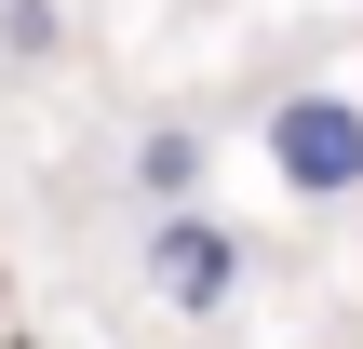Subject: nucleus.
<instances>
[{"instance_id": "obj_4", "label": "nucleus", "mask_w": 363, "mask_h": 349, "mask_svg": "<svg viewBox=\"0 0 363 349\" xmlns=\"http://www.w3.org/2000/svg\"><path fill=\"white\" fill-rule=\"evenodd\" d=\"M67 40V0H0V54H54Z\"/></svg>"}, {"instance_id": "obj_3", "label": "nucleus", "mask_w": 363, "mask_h": 349, "mask_svg": "<svg viewBox=\"0 0 363 349\" xmlns=\"http://www.w3.org/2000/svg\"><path fill=\"white\" fill-rule=\"evenodd\" d=\"M202 175H216V135H202V121H148V135H135V202H148V215L202 202Z\"/></svg>"}, {"instance_id": "obj_1", "label": "nucleus", "mask_w": 363, "mask_h": 349, "mask_svg": "<svg viewBox=\"0 0 363 349\" xmlns=\"http://www.w3.org/2000/svg\"><path fill=\"white\" fill-rule=\"evenodd\" d=\"M269 175L296 202H363V94H337V81L283 94L269 108Z\"/></svg>"}, {"instance_id": "obj_2", "label": "nucleus", "mask_w": 363, "mask_h": 349, "mask_svg": "<svg viewBox=\"0 0 363 349\" xmlns=\"http://www.w3.org/2000/svg\"><path fill=\"white\" fill-rule=\"evenodd\" d=\"M242 296V229L216 215V202H175V215H148V309H175V323H216Z\"/></svg>"}]
</instances>
